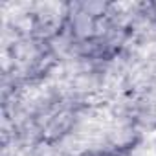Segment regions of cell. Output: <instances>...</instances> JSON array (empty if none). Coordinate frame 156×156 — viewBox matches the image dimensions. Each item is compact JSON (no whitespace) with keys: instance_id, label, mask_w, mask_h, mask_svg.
I'll return each instance as SVG.
<instances>
[{"instance_id":"6da1fadb","label":"cell","mask_w":156,"mask_h":156,"mask_svg":"<svg viewBox=\"0 0 156 156\" xmlns=\"http://www.w3.org/2000/svg\"><path fill=\"white\" fill-rule=\"evenodd\" d=\"M123 156H156V141H152V140H143V141H140L134 149L127 151Z\"/></svg>"}]
</instances>
